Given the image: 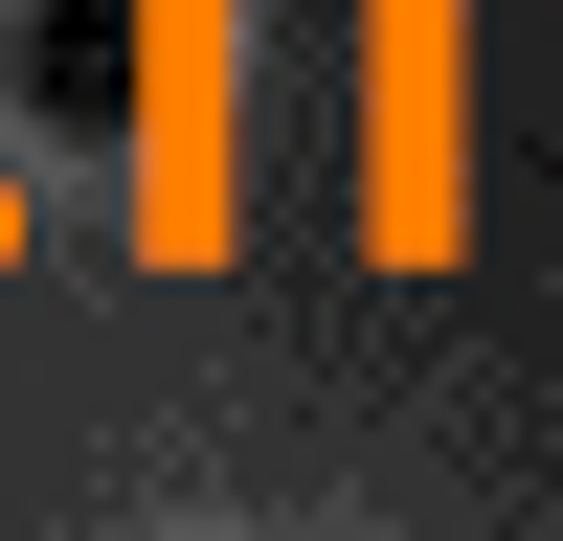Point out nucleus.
Segmentation results:
<instances>
[{"mask_svg":"<svg viewBox=\"0 0 563 541\" xmlns=\"http://www.w3.org/2000/svg\"><path fill=\"white\" fill-rule=\"evenodd\" d=\"M0 90L68 113V135H113L135 113V0H23V23H0Z\"/></svg>","mask_w":563,"mask_h":541,"instance_id":"f257e3e1","label":"nucleus"}]
</instances>
